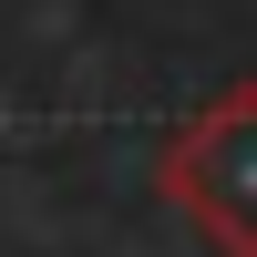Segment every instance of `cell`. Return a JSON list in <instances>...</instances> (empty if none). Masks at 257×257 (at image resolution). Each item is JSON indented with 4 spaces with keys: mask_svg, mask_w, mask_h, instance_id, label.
<instances>
[{
    "mask_svg": "<svg viewBox=\"0 0 257 257\" xmlns=\"http://www.w3.org/2000/svg\"><path fill=\"white\" fill-rule=\"evenodd\" d=\"M155 185L216 257H257V82H226L165 134Z\"/></svg>",
    "mask_w": 257,
    "mask_h": 257,
    "instance_id": "6da1fadb",
    "label": "cell"
}]
</instances>
